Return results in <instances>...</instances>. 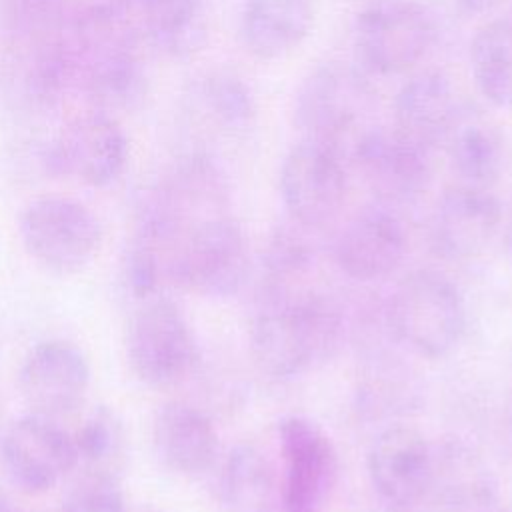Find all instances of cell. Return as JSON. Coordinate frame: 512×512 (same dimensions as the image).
Wrapping results in <instances>:
<instances>
[{"mask_svg":"<svg viewBox=\"0 0 512 512\" xmlns=\"http://www.w3.org/2000/svg\"><path fill=\"white\" fill-rule=\"evenodd\" d=\"M344 320L338 304L318 292L264 298L250 326L256 366L274 378H294L330 360L340 348Z\"/></svg>","mask_w":512,"mask_h":512,"instance_id":"cell-1","label":"cell"},{"mask_svg":"<svg viewBox=\"0 0 512 512\" xmlns=\"http://www.w3.org/2000/svg\"><path fill=\"white\" fill-rule=\"evenodd\" d=\"M374 92L360 70L328 62L314 68L294 96V124L304 138L336 148L346 160L356 142L376 126Z\"/></svg>","mask_w":512,"mask_h":512,"instance_id":"cell-2","label":"cell"},{"mask_svg":"<svg viewBox=\"0 0 512 512\" xmlns=\"http://www.w3.org/2000/svg\"><path fill=\"white\" fill-rule=\"evenodd\" d=\"M386 318L402 346L434 360L458 346L466 326V306L458 286L446 274L422 268L396 284Z\"/></svg>","mask_w":512,"mask_h":512,"instance_id":"cell-3","label":"cell"},{"mask_svg":"<svg viewBox=\"0 0 512 512\" xmlns=\"http://www.w3.org/2000/svg\"><path fill=\"white\" fill-rule=\"evenodd\" d=\"M438 26L430 10L412 0H382L364 8L352 28L362 70L392 76L414 68L434 46Z\"/></svg>","mask_w":512,"mask_h":512,"instance_id":"cell-4","label":"cell"},{"mask_svg":"<svg viewBox=\"0 0 512 512\" xmlns=\"http://www.w3.org/2000/svg\"><path fill=\"white\" fill-rule=\"evenodd\" d=\"M20 238L26 252L46 270L76 274L102 246V224L80 200L48 194L34 198L20 214Z\"/></svg>","mask_w":512,"mask_h":512,"instance_id":"cell-5","label":"cell"},{"mask_svg":"<svg viewBox=\"0 0 512 512\" xmlns=\"http://www.w3.org/2000/svg\"><path fill=\"white\" fill-rule=\"evenodd\" d=\"M248 266L242 226L228 216H210L184 230L174 246L170 272L200 296L228 298L242 288Z\"/></svg>","mask_w":512,"mask_h":512,"instance_id":"cell-6","label":"cell"},{"mask_svg":"<svg viewBox=\"0 0 512 512\" xmlns=\"http://www.w3.org/2000/svg\"><path fill=\"white\" fill-rule=\"evenodd\" d=\"M126 360L146 386L182 382L198 360L194 332L184 312L168 298H146L126 328Z\"/></svg>","mask_w":512,"mask_h":512,"instance_id":"cell-7","label":"cell"},{"mask_svg":"<svg viewBox=\"0 0 512 512\" xmlns=\"http://www.w3.org/2000/svg\"><path fill=\"white\" fill-rule=\"evenodd\" d=\"M280 510L326 512L338 482V452L320 424L290 414L278 422Z\"/></svg>","mask_w":512,"mask_h":512,"instance_id":"cell-8","label":"cell"},{"mask_svg":"<svg viewBox=\"0 0 512 512\" xmlns=\"http://www.w3.org/2000/svg\"><path fill=\"white\" fill-rule=\"evenodd\" d=\"M348 190L346 158L330 144L302 138L282 160L280 196L292 222L304 230L328 226Z\"/></svg>","mask_w":512,"mask_h":512,"instance_id":"cell-9","label":"cell"},{"mask_svg":"<svg viewBox=\"0 0 512 512\" xmlns=\"http://www.w3.org/2000/svg\"><path fill=\"white\" fill-rule=\"evenodd\" d=\"M128 138L108 112L92 110L72 118L42 154L52 174L102 188L118 180L128 162Z\"/></svg>","mask_w":512,"mask_h":512,"instance_id":"cell-10","label":"cell"},{"mask_svg":"<svg viewBox=\"0 0 512 512\" xmlns=\"http://www.w3.org/2000/svg\"><path fill=\"white\" fill-rule=\"evenodd\" d=\"M432 150L396 128L372 126L352 148L350 158L378 202L396 206L416 200L432 178Z\"/></svg>","mask_w":512,"mask_h":512,"instance_id":"cell-11","label":"cell"},{"mask_svg":"<svg viewBox=\"0 0 512 512\" xmlns=\"http://www.w3.org/2000/svg\"><path fill=\"white\" fill-rule=\"evenodd\" d=\"M0 452L6 474L28 494L48 492L76 468L72 434L54 418L40 414L12 422L2 436Z\"/></svg>","mask_w":512,"mask_h":512,"instance_id":"cell-12","label":"cell"},{"mask_svg":"<svg viewBox=\"0 0 512 512\" xmlns=\"http://www.w3.org/2000/svg\"><path fill=\"white\" fill-rule=\"evenodd\" d=\"M432 456V444L416 428L406 424L384 428L366 456L370 484L380 500L396 510H408L426 500Z\"/></svg>","mask_w":512,"mask_h":512,"instance_id":"cell-13","label":"cell"},{"mask_svg":"<svg viewBox=\"0 0 512 512\" xmlns=\"http://www.w3.org/2000/svg\"><path fill=\"white\" fill-rule=\"evenodd\" d=\"M90 386V364L68 340L38 342L18 372V390L32 414L56 418L74 412Z\"/></svg>","mask_w":512,"mask_h":512,"instance_id":"cell-14","label":"cell"},{"mask_svg":"<svg viewBox=\"0 0 512 512\" xmlns=\"http://www.w3.org/2000/svg\"><path fill=\"white\" fill-rule=\"evenodd\" d=\"M500 224L502 206L490 188L456 184L434 206L430 244L446 260H470L490 246Z\"/></svg>","mask_w":512,"mask_h":512,"instance_id":"cell-15","label":"cell"},{"mask_svg":"<svg viewBox=\"0 0 512 512\" xmlns=\"http://www.w3.org/2000/svg\"><path fill=\"white\" fill-rule=\"evenodd\" d=\"M406 254V232L388 204L362 208L338 234L334 258L352 280L372 282L390 276Z\"/></svg>","mask_w":512,"mask_h":512,"instance_id":"cell-16","label":"cell"},{"mask_svg":"<svg viewBox=\"0 0 512 512\" xmlns=\"http://www.w3.org/2000/svg\"><path fill=\"white\" fill-rule=\"evenodd\" d=\"M152 442L160 462L184 476L206 472L218 456V432L212 420L200 408L180 400L158 408Z\"/></svg>","mask_w":512,"mask_h":512,"instance_id":"cell-17","label":"cell"},{"mask_svg":"<svg viewBox=\"0 0 512 512\" xmlns=\"http://www.w3.org/2000/svg\"><path fill=\"white\" fill-rule=\"evenodd\" d=\"M460 104L452 80L442 70H424L402 84L394 98V128L434 150L444 144Z\"/></svg>","mask_w":512,"mask_h":512,"instance_id":"cell-18","label":"cell"},{"mask_svg":"<svg viewBox=\"0 0 512 512\" xmlns=\"http://www.w3.org/2000/svg\"><path fill=\"white\" fill-rule=\"evenodd\" d=\"M432 478L426 498L444 512H480L496 496V484L486 462L462 440L432 444Z\"/></svg>","mask_w":512,"mask_h":512,"instance_id":"cell-19","label":"cell"},{"mask_svg":"<svg viewBox=\"0 0 512 512\" xmlns=\"http://www.w3.org/2000/svg\"><path fill=\"white\" fill-rule=\"evenodd\" d=\"M444 144L460 184L492 188L506 168V138L500 126L480 112L460 108Z\"/></svg>","mask_w":512,"mask_h":512,"instance_id":"cell-20","label":"cell"},{"mask_svg":"<svg viewBox=\"0 0 512 512\" xmlns=\"http://www.w3.org/2000/svg\"><path fill=\"white\" fill-rule=\"evenodd\" d=\"M310 0H244L240 32L244 46L260 60H278L294 52L310 34Z\"/></svg>","mask_w":512,"mask_h":512,"instance_id":"cell-21","label":"cell"},{"mask_svg":"<svg viewBox=\"0 0 512 512\" xmlns=\"http://www.w3.org/2000/svg\"><path fill=\"white\" fill-rule=\"evenodd\" d=\"M224 512H274L280 508V478L270 458L254 444H236L220 474Z\"/></svg>","mask_w":512,"mask_h":512,"instance_id":"cell-22","label":"cell"},{"mask_svg":"<svg viewBox=\"0 0 512 512\" xmlns=\"http://www.w3.org/2000/svg\"><path fill=\"white\" fill-rule=\"evenodd\" d=\"M136 16L146 40L170 58H190L208 40L202 0H146Z\"/></svg>","mask_w":512,"mask_h":512,"instance_id":"cell-23","label":"cell"},{"mask_svg":"<svg viewBox=\"0 0 512 512\" xmlns=\"http://www.w3.org/2000/svg\"><path fill=\"white\" fill-rule=\"evenodd\" d=\"M76 468L84 476L118 480L128 460V434L122 418L108 406L94 408L72 434Z\"/></svg>","mask_w":512,"mask_h":512,"instance_id":"cell-24","label":"cell"},{"mask_svg":"<svg viewBox=\"0 0 512 512\" xmlns=\"http://www.w3.org/2000/svg\"><path fill=\"white\" fill-rule=\"evenodd\" d=\"M470 70L492 106L512 108V18L492 20L474 34Z\"/></svg>","mask_w":512,"mask_h":512,"instance_id":"cell-25","label":"cell"},{"mask_svg":"<svg viewBox=\"0 0 512 512\" xmlns=\"http://www.w3.org/2000/svg\"><path fill=\"white\" fill-rule=\"evenodd\" d=\"M194 98L204 116L226 134L246 132L256 116L250 86L230 70H212L194 86Z\"/></svg>","mask_w":512,"mask_h":512,"instance_id":"cell-26","label":"cell"},{"mask_svg":"<svg viewBox=\"0 0 512 512\" xmlns=\"http://www.w3.org/2000/svg\"><path fill=\"white\" fill-rule=\"evenodd\" d=\"M62 512H126L118 480L84 476L66 494Z\"/></svg>","mask_w":512,"mask_h":512,"instance_id":"cell-27","label":"cell"},{"mask_svg":"<svg viewBox=\"0 0 512 512\" xmlns=\"http://www.w3.org/2000/svg\"><path fill=\"white\" fill-rule=\"evenodd\" d=\"M126 282L136 298H150L158 286L160 262L158 250L132 240L126 254Z\"/></svg>","mask_w":512,"mask_h":512,"instance_id":"cell-28","label":"cell"},{"mask_svg":"<svg viewBox=\"0 0 512 512\" xmlns=\"http://www.w3.org/2000/svg\"><path fill=\"white\" fill-rule=\"evenodd\" d=\"M496 2L498 0H456L460 10H464L466 14H484V12L492 10V6Z\"/></svg>","mask_w":512,"mask_h":512,"instance_id":"cell-29","label":"cell"},{"mask_svg":"<svg viewBox=\"0 0 512 512\" xmlns=\"http://www.w3.org/2000/svg\"><path fill=\"white\" fill-rule=\"evenodd\" d=\"M118 2H120L124 8H128V10L136 16V10H138L146 0H118Z\"/></svg>","mask_w":512,"mask_h":512,"instance_id":"cell-30","label":"cell"},{"mask_svg":"<svg viewBox=\"0 0 512 512\" xmlns=\"http://www.w3.org/2000/svg\"><path fill=\"white\" fill-rule=\"evenodd\" d=\"M506 244H508V250H510V256H512V210H510V216L506 220Z\"/></svg>","mask_w":512,"mask_h":512,"instance_id":"cell-31","label":"cell"},{"mask_svg":"<svg viewBox=\"0 0 512 512\" xmlns=\"http://www.w3.org/2000/svg\"><path fill=\"white\" fill-rule=\"evenodd\" d=\"M0 512H12V508H10V504L0 496Z\"/></svg>","mask_w":512,"mask_h":512,"instance_id":"cell-32","label":"cell"},{"mask_svg":"<svg viewBox=\"0 0 512 512\" xmlns=\"http://www.w3.org/2000/svg\"><path fill=\"white\" fill-rule=\"evenodd\" d=\"M498 512H512V508L510 510H498Z\"/></svg>","mask_w":512,"mask_h":512,"instance_id":"cell-33","label":"cell"},{"mask_svg":"<svg viewBox=\"0 0 512 512\" xmlns=\"http://www.w3.org/2000/svg\"><path fill=\"white\" fill-rule=\"evenodd\" d=\"M146 512H158V510H146Z\"/></svg>","mask_w":512,"mask_h":512,"instance_id":"cell-34","label":"cell"}]
</instances>
